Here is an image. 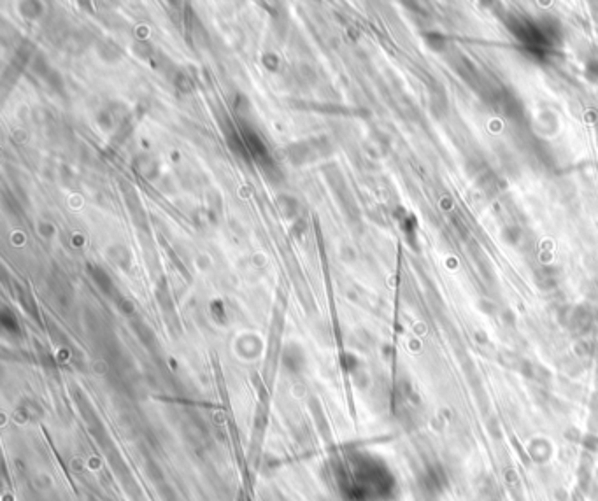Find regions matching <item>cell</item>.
Masks as SVG:
<instances>
[]
</instances>
